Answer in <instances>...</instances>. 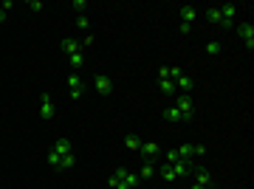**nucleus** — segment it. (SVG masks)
I'll return each instance as SVG.
<instances>
[{
  "label": "nucleus",
  "mask_w": 254,
  "mask_h": 189,
  "mask_svg": "<svg viewBox=\"0 0 254 189\" xmlns=\"http://www.w3.org/2000/svg\"><path fill=\"white\" fill-rule=\"evenodd\" d=\"M195 17H198V9L195 6H181V34H190L192 31Z\"/></svg>",
  "instance_id": "39448f33"
},
{
  "label": "nucleus",
  "mask_w": 254,
  "mask_h": 189,
  "mask_svg": "<svg viewBox=\"0 0 254 189\" xmlns=\"http://www.w3.org/2000/svg\"><path fill=\"white\" fill-rule=\"evenodd\" d=\"M48 164L57 167V170H71L76 164V155H73V147L68 138H57L54 147L48 150Z\"/></svg>",
  "instance_id": "f257e3e1"
},
{
  "label": "nucleus",
  "mask_w": 254,
  "mask_h": 189,
  "mask_svg": "<svg viewBox=\"0 0 254 189\" xmlns=\"http://www.w3.org/2000/svg\"><path fill=\"white\" fill-rule=\"evenodd\" d=\"M175 88H178V93H190V90L195 88V82H192V76H187V73H181V76L175 79Z\"/></svg>",
  "instance_id": "2eb2a0df"
},
{
  "label": "nucleus",
  "mask_w": 254,
  "mask_h": 189,
  "mask_svg": "<svg viewBox=\"0 0 254 189\" xmlns=\"http://www.w3.org/2000/svg\"><path fill=\"white\" fill-rule=\"evenodd\" d=\"M93 88H96L99 96H110V93H113V82H110V76H105V73H96V76H93Z\"/></svg>",
  "instance_id": "9d476101"
},
{
  "label": "nucleus",
  "mask_w": 254,
  "mask_h": 189,
  "mask_svg": "<svg viewBox=\"0 0 254 189\" xmlns=\"http://www.w3.org/2000/svg\"><path fill=\"white\" fill-rule=\"evenodd\" d=\"M155 172H158V175H161V181H167V184H175V181H178V172L173 170V164H158V167H155Z\"/></svg>",
  "instance_id": "f8f14e48"
},
{
  "label": "nucleus",
  "mask_w": 254,
  "mask_h": 189,
  "mask_svg": "<svg viewBox=\"0 0 254 189\" xmlns=\"http://www.w3.org/2000/svg\"><path fill=\"white\" fill-rule=\"evenodd\" d=\"M71 9L76 11V14H85V9H88V3H85V0H73V3H71Z\"/></svg>",
  "instance_id": "5701e85b"
},
{
  "label": "nucleus",
  "mask_w": 254,
  "mask_h": 189,
  "mask_svg": "<svg viewBox=\"0 0 254 189\" xmlns=\"http://www.w3.org/2000/svg\"><path fill=\"white\" fill-rule=\"evenodd\" d=\"M235 28H237V37L243 40V45L252 51L254 48V26L252 23H235Z\"/></svg>",
  "instance_id": "423d86ee"
},
{
  "label": "nucleus",
  "mask_w": 254,
  "mask_h": 189,
  "mask_svg": "<svg viewBox=\"0 0 254 189\" xmlns=\"http://www.w3.org/2000/svg\"><path fill=\"white\" fill-rule=\"evenodd\" d=\"M63 51H65L68 57H73V54H82L85 48H82V43H76L73 37H65V40H63Z\"/></svg>",
  "instance_id": "ddd939ff"
},
{
  "label": "nucleus",
  "mask_w": 254,
  "mask_h": 189,
  "mask_svg": "<svg viewBox=\"0 0 254 189\" xmlns=\"http://www.w3.org/2000/svg\"><path fill=\"white\" fill-rule=\"evenodd\" d=\"M88 45H93V34H85V37H82V48H88Z\"/></svg>",
  "instance_id": "393cba45"
},
{
  "label": "nucleus",
  "mask_w": 254,
  "mask_h": 189,
  "mask_svg": "<svg viewBox=\"0 0 254 189\" xmlns=\"http://www.w3.org/2000/svg\"><path fill=\"white\" fill-rule=\"evenodd\" d=\"M206 20L212 23V26H223V17H220V6H209L206 9Z\"/></svg>",
  "instance_id": "dca6fc26"
},
{
  "label": "nucleus",
  "mask_w": 254,
  "mask_h": 189,
  "mask_svg": "<svg viewBox=\"0 0 254 189\" xmlns=\"http://www.w3.org/2000/svg\"><path fill=\"white\" fill-rule=\"evenodd\" d=\"M138 184H141V178L130 167H116L113 175L108 178V189H136Z\"/></svg>",
  "instance_id": "f03ea898"
},
{
  "label": "nucleus",
  "mask_w": 254,
  "mask_h": 189,
  "mask_svg": "<svg viewBox=\"0 0 254 189\" xmlns=\"http://www.w3.org/2000/svg\"><path fill=\"white\" fill-rule=\"evenodd\" d=\"M220 17H223V31H229V28H235V17H237V6L235 3H226V6H220Z\"/></svg>",
  "instance_id": "1a4fd4ad"
},
{
  "label": "nucleus",
  "mask_w": 254,
  "mask_h": 189,
  "mask_svg": "<svg viewBox=\"0 0 254 189\" xmlns=\"http://www.w3.org/2000/svg\"><path fill=\"white\" fill-rule=\"evenodd\" d=\"M125 150H130V153H138V150H141V138H138V135H125Z\"/></svg>",
  "instance_id": "a211bd4d"
},
{
  "label": "nucleus",
  "mask_w": 254,
  "mask_h": 189,
  "mask_svg": "<svg viewBox=\"0 0 254 189\" xmlns=\"http://www.w3.org/2000/svg\"><path fill=\"white\" fill-rule=\"evenodd\" d=\"M68 88H71V99H82V93H85V79H82L79 73H71V76H68Z\"/></svg>",
  "instance_id": "9b49d317"
},
{
  "label": "nucleus",
  "mask_w": 254,
  "mask_h": 189,
  "mask_svg": "<svg viewBox=\"0 0 254 189\" xmlns=\"http://www.w3.org/2000/svg\"><path fill=\"white\" fill-rule=\"evenodd\" d=\"M28 9H31V11H43V3H40V0H31V3H28Z\"/></svg>",
  "instance_id": "b1692460"
},
{
  "label": "nucleus",
  "mask_w": 254,
  "mask_h": 189,
  "mask_svg": "<svg viewBox=\"0 0 254 189\" xmlns=\"http://www.w3.org/2000/svg\"><path fill=\"white\" fill-rule=\"evenodd\" d=\"M158 88H161V93H164V96H170V99L178 96V88H175L173 79H158Z\"/></svg>",
  "instance_id": "4468645a"
},
{
  "label": "nucleus",
  "mask_w": 254,
  "mask_h": 189,
  "mask_svg": "<svg viewBox=\"0 0 254 189\" xmlns=\"http://www.w3.org/2000/svg\"><path fill=\"white\" fill-rule=\"evenodd\" d=\"M192 187L190 189H209L212 187V172L206 167H192Z\"/></svg>",
  "instance_id": "20e7f679"
},
{
  "label": "nucleus",
  "mask_w": 254,
  "mask_h": 189,
  "mask_svg": "<svg viewBox=\"0 0 254 189\" xmlns=\"http://www.w3.org/2000/svg\"><path fill=\"white\" fill-rule=\"evenodd\" d=\"M164 119H167V122H184L175 105H167V108H164Z\"/></svg>",
  "instance_id": "6ab92c4d"
},
{
  "label": "nucleus",
  "mask_w": 254,
  "mask_h": 189,
  "mask_svg": "<svg viewBox=\"0 0 254 189\" xmlns=\"http://www.w3.org/2000/svg\"><path fill=\"white\" fill-rule=\"evenodd\" d=\"M155 167H158V161H144L141 164V170H138V178L144 181V178H153L155 175Z\"/></svg>",
  "instance_id": "f3484780"
},
{
  "label": "nucleus",
  "mask_w": 254,
  "mask_h": 189,
  "mask_svg": "<svg viewBox=\"0 0 254 189\" xmlns=\"http://www.w3.org/2000/svg\"><path fill=\"white\" fill-rule=\"evenodd\" d=\"M220 48H223V43H220V40H212V43L206 45V54H220Z\"/></svg>",
  "instance_id": "4be33fe9"
},
{
  "label": "nucleus",
  "mask_w": 254,
  "mask_h": 189,
  "mask_svg": "<svg viewBox=\"0 0 254 189\" xmlns=\"http://www.w3.org/2000/svg\"><path fill=\"white\" fill-rule=\"evenodd\" d=\"M141 158L144 161H158V155H161V144L158 141H141Z\"/></svg>",
  "instance_id": "6e6552de"
},
{
  "label": "nucleus",
  "mask_w": 254,
  "mask_h": 189,
  "mask_svg": "<svg viewBox=\"0 0 254 189\" xmlns=\"http://www.w3.org/2000/svg\"><path fill=\"white\" fill-rule=\"evenodd\" d=\"M76 26H79L82 31H88V34H91V20L85 17V14H76Z\"/></svg>",
  "instance_id": "412c9836"
},
{
  "label": "nucleus",
  "mask_w": 254,
  "mask_h": 189,
  "mask_svg": "<svg viewBox=\"0 0 254 189\" xmlns=\"http://www.w3.org/2000/svg\"><path fill=\"white\" fill-rule=\"evenodd\" d=\"M173 105L178 108V113H181L184 122H190V119L195 116V99H192L190 93H178V96L173 99Z\"/></svg>",
  "instance_id": "7ed1b4c3"
},
{
  "label": "nucleus",
  "mask_w": 254,
  "mask_h": 189,
  "mask_svg": "<svg viewBox=\"0 0 254 189\" xmlns=\"http://www.w3.org/2000/svg\"><path fill=\"white\" fill-rule=\"evenodd\" d=\"M54 99H51V93H43V96H40V119H43V122H51V119H54Z\"/></svg>",
  "instance_id": "0eeeda50"
},
{
  "label": "nucleus",
  "mask_w": 254,
  "mask_h": 189,
  "mask_svg": "<svg viewBox=\"0 0 254 189\" xmlns=\"http://www.w3.org/2000/svg\"><path fill=\"white\" fill-rule=\"evenodd\" d=\"M3 20H6V9H0V23H3Z\"/></svg>",
  "instance_id": "a878e982"
},
{
  "label": "nucleus",
  "mask_w": 254,
  "mask_h": 189,
  "mask_svg": "<svg viewBox=\"0 0 254 189\" xmlns=\"http://www.w3.org/2000/svg\"><path fill=\"white\" fill-rule=\"evenodd\" d=\"M82 63H85V51H82V54H73V57H68V65L73 68V73H79Z\"/></svg>",
  "instance_id": "aec40b11"
}]
</instances>
